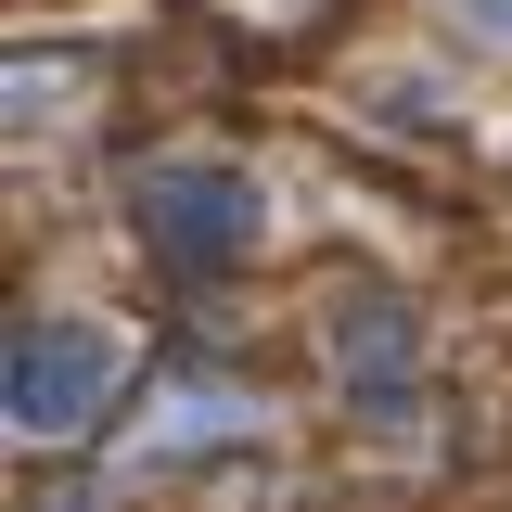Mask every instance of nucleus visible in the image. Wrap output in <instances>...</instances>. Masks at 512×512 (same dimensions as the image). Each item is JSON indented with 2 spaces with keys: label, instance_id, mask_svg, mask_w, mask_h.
<instances>
[{
  "label": "nucleus",
  "instance_id": "2",
  "mask_svg": "<svg viewBox=\"0 0 512 512\" xmlns=\"http://www.w3.org/2000/svg\"><path fill=\"white\" fill-rule=\"evenodd\" d=\"M256 180L244 167H154L141 180V244L167 269H218V256H256Z\"/></svg>",
  "mask_w": 512,
  "mask_h": 512
},
{
  "label": "nucleus",
  "instance_id": "3",
  "mask_svg": "<svg viewBox=\"0 0 512 512\" xmlns=\"http://www.w3.org/2000/svg\"><path fill=\"white\" fill-rule=\"evenodd\" d=\"M397 346H410L397 320H359V333H346V372H359V384H384V372H397Z\"/></svg>",
  "mask_w": 512,
  "mask_h": 512
},
{
  "label": "nucleus",
  "instance_id": "1",
  "mask_svg": "<svg viewBox=\"0 0 512 512\" xmlns=\"http://www.w3.org/2000/svg\"><path fill=\"white\" fill-rule=\"evenodd\" d=\"M0 397H13V436H90V423L116 410V333H103V320H64V308L26 320Z\"/></svg>",
  "mask_w": 512,
  "mask_h": 512
}]
</instances>
